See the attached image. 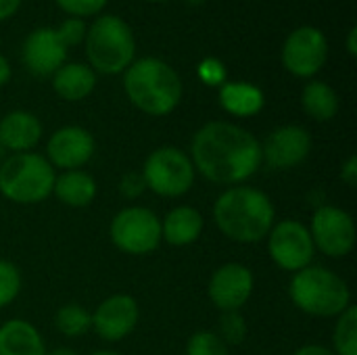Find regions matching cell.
Wrapping results in <instances>:
<instances>
[{
  "instance_id": "obj_1",
  "label": "cell",
  "mask_w": 357,
  "mask_h": 355,
  "mask_svg": "<svg viewBox=\"0 0 357 355\" xmlns=\"http://www.w3.org/2000/svg\"><path fill=\"white\" fill-rule=\"evenodd\" d=\"M188 157L209 182L236 186L261 167V142L236 123L209 121L192 136Z\"/></svg>"
},
{
  "instance_id": "obj_2",
  "label": "cell",
  "mask_w": 357,
  "mask_h": 355,
  "mask_svg": "<svg viewBox=\"0 0 357 355\" xmlns=\"http://www.w3.org/2000/svg\"><path fill=\"white\" fill-rule=\"evenodd\" d=\"M272 199L253 186H230L213 205V220L220 232L243 245L264 241L274 226Z\"/></svg>"
},
{
  "instance_id": "obj_3",
  "label": "cell",
  "mask_w": 357,
  "mask_h": 355,
  "mask_svg": "<svg viewBox=\"0 0 357 355\" xmlns=\"http://www.w3.org/2000/svg\"><path fill=\"white\" fill-rule=\"evenodd\" d=\"M123 90L136 109L153 117L169 115L182 100L180 75L157 56L134 59L123 73Z\"/></svg>"
},
{
  "instance_id": "obj_4",
  "label": "cell",
  "mask_w": 357,
  "mask_h": 355,
  "mask_svg": "<svg viewBox=\"0 0 357 355\" xmlns=\"http://www.w3.org/2000/svg\"><path fill=\"white\" fill-rule=\"evenodd\" d=\"M289 295L303 314L318 318H337L351 305L347 282L322 266H307L295 272Z\"/></svg>"
},
{
  "instance_id": "obj_5",
  "label": "cell",
  "mask_w": 357,
  "mask_h": 355,
  "mask_svg": "<svg viewBox=\"0 0 357 355\" xmlns=\"http://www.w3.org/2000/svg\"><path fill=\"white\" fill-rule=\"evenodd\" d=\"M88 67L96 73H123L136 59V40L130 25L115 15L98 17L84 38Z\"/></svg>"
},
{
  "instance_id": "obj_6",
  "label": "cell",
  "mask_w": 357,
  "mask_h": 355,
  "mask_svg": "<svg viewBox=\"0 0 357 355\" xmlns=\"http://www.w3.org/2000/svg\"><path fill=\"white\" fill-rule=\"evenodd\" d=\"M54 167L38 153H13L0 165V195L10 203L33 205L52 195Z\"/></svg>"
},
{
  "instance_id": "obj_7",
  "label": "cell",
  "mask_w": 357,
  "mask_h": 355,
  "mask_svg": "<svg viewBox=\"0 0 357 355\" xmlns=\"http://www.w3.org/2000/svg\"><path fill=\"white\" fill-rule=\"evenodd\" d=\"M142 178L149 190L159 197H182L195 184V165L188 153L176 146H161L153 151L142 167Z\"/></svg>"
},
{
  "instance_id": "obj_8",
  "label": "cell",
  "mask_w": 357,
  "mask_h": 355,
  "mask_svg": "<svg viewBox=\"0 0 357 355\" xmlns=\"http://www.w3.org/2000/svg\"><path fill=\"white\" fill-rule=\"evenodd\" d=\"M113 245L128 255H149L161 245V220L146 207H126L109 228Z\"/></svg>"
},
{
  "instance_id": "obj_9",
  "label": "cell",
  "mask_w": 357,
  "mask_h": 355,
  "mask_svg": "<svg viewBox=\"0 0 357 355\" xmlns=\"http://www.w3.org/2000/svg\"><path fill=\"white\" fill-rule=\"evenodd\" d=\"M266 239H268L270 257L278 268L295 274L312 266L316 247L305 224L297 220H282L272 226Z\"/></svg>"
},
{
  "instance_id": "obj_10",
  "label": "cell",
  "mask_w": 357,
  "mask_h": 355,
  "mask_svg": "<svg viewBox=\"0 0 357 355\" xmlns=\"http://www.w3.org/2000/svg\"><path fill=\"white\" fill-rule=\"evenodd\" d=\"M314 247L328 257H345L356 247V222L351 213L335 205H322L312 216L307 228Z\"/></svg>"
},
{
  "instance_id": "obj_11",
  "label": "cell",
  "mask_w": 357,
  "mask_h": 355,
  "mask_svg": "<svg viewBox=\"0 0 357 355\" xmlns=\"http://www.w3.org/2000/svg\"><path fill=\"white\" fill-rule=\"evenodd\" d=\"M328 59V40L314 25H301L284 40L282 65L295 77H314Z\"/></svg>"
},
{
  "instance_id": "obj_12",
  "label": "cell",
  "mask_w": 357,
  "mask_h": 355,
  "mask_svg": "<svg viewBox=\"0 0 357 355\" xmlns=\"http://www.w3.org/2000/svg\"><path fill=\"white\" fill-rule=\"evenodd\" d=\"M312 151V134L301 126H280L261 144V163L270 169L301 165Z\"/></svg>"
},
{
  "instance_id": "obj_13",
  "label": "cell",
  "mask_w": 357,
  "mask_h": 355,
  "mask_svg": "<svg viewBox=\"0 0 357 355\" xmlns=\"http://www.w3.org/2000/svg\"><path fill=\"white\" fill-rule=\"evenodd\" d=\"M253 272L243 264H224L209 280L207 293L220 312H241L253 293Z\"/></svg>"
},
{
  "instance_id": "obj_14",
  "label": "cell",
  "mask_w": 357,
  "mask_h": 355,
  "mask_svg": "<svg viewBox=\"0 0 357 355\" xmlns=\"http://www.w3.org/2000/svg\"><path fill=\"white\" fill-rule=\"evenodd\" d=\"M94 136L79 126H65L56 130L46 144V159L52 167L63 172L84 167L94 155Z\"/></svg>"
},
{
  "instance_id": "obj_15",
  "label": "cell",
  "mask_w": 357,
  "mask_h": 355,
  "mask_svg": "<svg viewBox=\"0 0 357 355\" xmlns=\"http://www.w3.org/2000/svg\"><path fill=\"white\" fill-rule=\"evenodd\" d=\"M67 50L69 48L54 27H38L25 38L21 56L29 73L38 77H48L65 65Z\"/></svg>"
},
{
  "instance_id": "obj_16",
  "label": "cell",
  "mask_w": 357,
  "mask_h": 355,
  "mask_svg": "<svg viewBox=\"0 0 357 355\" xmlns=\"http://www.w3.org/2000/svg\"><path fill=\"white\" fill-rule=\"evenodd\" d=\"M140 320V308L130 295H111L107 297L96 312L92 314V328L105 341L126 339Z\"/></svg>"
},
{
  "instance_id": "obj_17",
  "label": "cell",
  "mask_w": 357,
  "mask_h": 355,
  "mask_svg": "<svg viewBox=\"0 0 357 355\" xmlns=\"http://www.w3.org/2000/svg\"><path fill=\"white\" fill-rule=\"evenodd\" d=\"M42 138V123L29 111H13L0 119V146L13 153H29Z\"/></svg>"
},
{
  "instance_id": "obj_18",
  "label": "cell",
  "mask_w": 357,
  "mask_h": 355,
  "mask_svg": "<svg viewBox=\"0 0 357 355\" xmlns=\"http://www.w3.org/2000/svg\"><path fill=\"white\" fill-rule=\"evenodd\" d=\"M203 216L188 205L174 207L161 222V239L174 247H186L203 234Z\"/></svg>"
},
{
  "instance_id": "obj_19",
  "label": "cell",
  "mask_w": 357,
  "mask_h": 355,
  "mask_svg": "<svg viewBox=\"0 0 357 355\" xmlns=\"http://www.w3.org/2000/svg\"><path fill=\"white\" fill-rule=\"evenodd\" d=\"M46 345L27 320H6L0 326V355H46Z\"/></svg>"
},
{
  "instance_id": "obj_20",
  "label": "cell",
  "mask_w": 357,
  "mask_h": 355,
  "mask_svg": "<svg viewBox=\"0 0 357 355\" xmlns=\"http://www.w3.org/2000/svg\"><path fill=\"white\" fill-rule=\"evenodd\" d=\"M96 86V73L84 63H65L52 73L54 92L69 103L84 100Z\"/></svg>"
},
{
  "instance_id": "obj_21",
  "label": "cell",
  "mask_w": 357,
  "mask_h": 355,
  "mask_svg": "<svg viewBox=\"0 0 357 355\" xmlns=\"http://www.w3.org/2000/svg\"><path fill=\"white\" fill-rule=\"evenodd\" d=\"M220 105L234 117H253L264 109L266 96L255 84L226 82L220 86Z\"/></svg>"
},
{
  "instance_id": "obj_22",
  "label": "cell",
  "mask_w": 357,
  "mask_h": 355,
  "mask_svg": "<svg viewBox=\"0 0 357 355\" xmlns=\"http://www.w3.org/2000/svg\"><path fill=\"white\" fill-rule=\"evenodd\" d=\"M52 192L67 207H88L96 197V182L88 172L69 169L54 178Z\"/></svg>"
},
{
  "instance_id": "obj_23",
  "label": "cell",
  "mask_w": 357,
  "mask_h": 355,
  "mask_svg": "<svg viewBox=\"0 0 357 355\" xmlns=\"http://www.w3.org/2000/svg\"><path fill=\"white\" fill-rule=\"evenodd\" d=\"M303 111L316 121H331L339 113V96L326 82L314 80L301 92Z\"/></svg>"
},
{
  "instance_id": "obj_24",
  "label": "cell",
  "mask_w": 357,
  "mask_h": 355,
  "mask_svg": "<svg viewBox=\"0 0 357 355\" xmlns=\"http://www.w3.org/2000/svg\"><path fill=\"white\" fill-rule=\"evenodd\" d=\"M54 326L61 335H65L69 339H77V337H84L92 328V316L82 305L67 303L56 312Z\"/></svg>"
},
{
  "instance_id": "obj_25",
  "label": "cell",
  "mask_w": 357,
  "mask_h": 355,
  "mask_svg": "<svg viewBox=\"0 0 357 355\" xmlns=\"http://www.w3.org/2000/svg\"><path fill=\"white\" fill-rule=\"evenodd\" d=\"M335 324V355H357V310L349 305L343 314L337 316Z\"/></svg>"
},
{
  "instance_id": "obj_26",
  "label": "cell",
  "mask_w": 357,
  "mask_h": 355,
  "mask_svg": "<svg viewBox=\"0 0 357 355\" xmlns=\"http://www.w3.org/2000/svg\"><path fill=\"white\" fill-rule=\"evenodd\" d=\"M186 355H228V345L215 333L199 331L188 339Z\"/></svg>"
},
{
  "instance_id": "obj_27",
  "label": "cell",
  "mask_w": 357,
  "mask_h": 355,
  "mask_svg": "<svg viewBox=\"0 0 357 355\" xmlns=\"http://www.w3.org/2000/svg\"><path fill=\"white\" fill-rule=\"evenodd\" d=\"M226 345H241L247 339V322L238 312H222L220 333H215Z\"/></svg>"
},
{
  "instance_id": "obj_28",
  "label": "cell",
  "mask_w": 357,
  "mask_h": 355,
  "mask_svg": "<svg viewBox=\"0 0 357 355\" xmlns=\"http://www.w3.org/2000/svg\"><path fill=\"white\" fill-rule=\"evenodd\" d=\"M21 291V274L19 270L10 264L0 259V310L6 308L17 299Z\"/></svg>"
},
{
  "instance_id": "obj_29",
  "label": "cell",
  "mask_w": 357,
  "mask_h": 355,
  "mask_svg": "<svg viewBox=\"0 0 357 355\" xmlns=\"http://www.w3.org/2000/svg\"><path fill=\"white\" fill-rule=\"evenodd\" d=\"M61 10H65L69 17H75V19H84V17H92V15H98L109 0H54Z\"/></svg>"
},
{
  "instance_id": "obj_30",
  "label": "cell",
  "mask_w": 357,
  "mask_h": 355,
  "mask_svg": "<svg viewBox=\"0 0 357 355\" xmlns=\"http://www.w3.org/2000/svg\"><path fill=\"white\" fill-rule=\"evenodd\" d=\"M197 73H199V80L207 86H222L226 84V75H228L226 65L215 56L203 59L197 67Z\"/></svg>"
},
{
  "instance_id": "obj_31",
  "label": "cell",
  "mask_w": 357,
  "mask_h": 355,
  "mask_svg": "<svg viewBox=\"0 0 357 355\" xmlns=\"http://www.w3.org/2000/svg\"><path fill=\"white\" fill-rule=\"evenodd\" d=\"M56 31H59L61 40L65 42V46L71 48V46H77V44L84 42L88 27H86V23H84L82 19L69 17V19H65V21L56 27Z\"/></svg>"
},
{
  "instance_id": "obj_32",
  "label": "cell",
  "mask_w": 357,
  "mask_h": 355,
  "mask_svg": "<svg viewBox=\"0 0 357 355\" xmlns=\"http://www.w3.org/2000/svg\"><path fill=\"white\" fill-rule=\"evenodd\" d=\"M144 190H146V184L140 172H128L119 182V192L126 199H138Z\"/></svg>"
},
{
  "instance_id": "obj_33",
  "label": "cell",
  "mask_w": 357,
  "mask_h": 355,
  "mask_svg": "<svg viewBox=\"0 0 357 355\" xmlns=\"http://www.w3.org/2000/svg\"><path fill=\"white\" fill-rule=\"evenodd\" d=\"M341 180L347 184V186H356L357 184V157L356 155H351L345 163H343V167H341Z\"/></svg>"
},
{
  "instance_id": "obj_34",
  "label": "cell",
  "mask_w": 357,
  "mask_h": 355,
  "mask_svg": "<svg viewBox=\"0 0 357 355\" xmlns=\"http://www.w3.org/2000/svg\"><path fill=\"white\" fill-rule=\"evenodd\" d=\"M21 2H23V0H0V21L10 19V17L19 10Z\"/></svg>"
},
{
  "instance_id": "obj_35",
  "label": "cell",
  "mask_w": 357,
  "mask_h": 355,
  "mask_svg": "<svg viewBox=\"0 0 357 355\" xmlns=\"http://www.w3.org/2000/svg\"><path fill=\"white\" fill-rule=\"evenodd\" d=\"M293 355H335V352H331L322 345H305V347L297 349Z\"/></svg>"
},
{
  "instance_id": "obj_36",
  "label": "cell",
  "mask_w": 357,
  "mask_h": 355,
  "mask_svg": "<svg viewBox=\"0 0 357 355\" xmlns=\"http://www.w3.org/2000/svg\"><path fill=\"white\" fill-rule=\"evenodd\" d=\"M8 80H10V65H8V61L0 54V88H2L4 84H8Z\"/></svg>"
},
{
  "instance_id": "obj_37",
  "label": "cell",
  "mask_w": 357,
  "mask_h": 355,
  "mask_svg": "<svg viewBox=\"0 0 357 355\" xmlns=\"http://www.w3.org/2000/svg\"><path fill=\"white\" fill-rule=\"evenodd\" d=\"M347 52H349L351 56H356L357 54V29L356 27H351V29H349V36H347Z\"/></svg>"
},
{
  "instance_id": "obj_38",
  "label": "cell",
  "mask_w": 357,
  "mask_h": 355,
  "mask_svg": "<svg viewBox=\"0 0 357 355\" xmlns=\"http://www.w3.org/2000/svg\"><path fill=\"white\" fill-rule=\"evenodd\" d=\"M46 355H77L73 349H69V347H59V349H52V352H48Z\"/></svg>"
},
{
  "instance_id": "obj_39",
  "label": "cell",
  "mask_w": 357,
  "mask_h": 355,
  "mask_svg": "<svg viewBox=\"0 0 357 355\" xmlns=\"http://www.w3.org/2000/svg\"><path fill=\"white\" fill-rule=\"evenodd\" d=\"M90 355H119V354H115V352H96V354H90Z\"/></svg>"
},
{
  "instance_id": "obj_40",
  "label": "cell",
  "mask_w": 357,
  "mask_h": 355,
  "mask_svg": "<svg viewBox=\"0 0 357 355\" xmlns=\"http://www.w3.org/2000/svg\"><path fill=\"white\" fill-rule=\"evenodd\" d=\"M149 2H165V0H149Z\"/></svg>"
},
{
  "instance_id": "obj_41",
  "label": "cell",
  "mask_w": 357,
  "mask_h": 355,
  "mask_svg": "<svg viewBox=\"0 0 357 355\" xmlns=\"http://www.w3.org/2000/svg\"><path fill=\"white\" fill-rule=\"evenodd\" d=\"M188 2H201V0H188Z\"/></svg>"
}]
</instances>
